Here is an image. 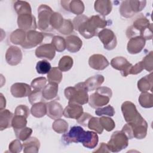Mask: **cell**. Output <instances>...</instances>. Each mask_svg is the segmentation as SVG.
I'll return each mask as SVG.
<instances>
[{"instance_id":"6da1fadb","label":"cell","mask_w":153,"mask_h":153,"mask_svg":"<svg viewBox=\"0 0 153 153\" xmlns=\"http://www.w3.org/2000/svg\"><path fill=\"white\" fill-rule=\"evenodd\" d=\"M74 27L85 38L90 39L98 34V29L105 28L108 24L105 19L99 15L87 17L85 15H79L73 20Z\"/></svg>"},{"instance_id":"7a4b0ae2","label":"cell","mask_w":153,"mask_h":153,"mask_svg":"<svg viewBox=\"0 0 153 153\" xmlns=\"http://www.w3.org/2000/svg\"><path fill=\"white\" fill-rule=\"evenodd\" d=\"M128 38L136 36H142L145 40L152 38V24L142 14L137 16L126 31Z\"/></svg>"},{"instance_id":"3957f363","label":"cell","mask_w":153,"mask_h":153,"mask_svg":"<svg viewBox=\"0 0 153 153\" xmlns=\"http://www.w3.org/2000/svg\"><path fill=\"white\" fill-rule=\"evenodd\" d=\"M65 96L69 100L68 102L84 105L88 102V90L84 82L76 84L74 87H68L65 88Z\"/></svg>"},{"instance_id":"277c9868","label":"cell","mask_w":153,"mask_h":153,"mask_svg":"<svg viewBox=\"0 0 153 153\" xmlns=\"http://www.w3.org/2000/svg\"><path fill=\"white\" fill-rule=\"evenodd\" d=\"M112 95V90L108 87H100L91 94L88 99L89 105L93 108H99L106 105Z\"/></svg>"},{"instance_id":"5b68a950","label":"cell","mask_w":153,"mask_h":153,"mask_svg":"<svg viewBox=\"0 0 153 153\" xmlns=\"http://www.w3.org/2000/svg\"><path fill=\"white\" fill-rule=\"evenodd\" d=\"M146 4V1H124L120 5V13L123 17L130 18L136 13L141 11L145 8Z\"/></svg>"},{"instance_id":"8992f818","label":"cell","mask_w":153,"mask_h":153,"mask_svg":"<svg viewBox=\"0 0 153 153\" xmlns=\"http://www.w3.org/2000/svg\"><path fill=\"white\" fill-rule=\"evenodd\" d=\"M128 145V139L122 131H116L111 135L107 143L110 152H118L126 148Z\"/></svg>"},{"instance_id":"52a82bcc","label":"cell","mask_w":153,"mask_h":153,"mask_svg":"<svg viewBox=\"0 0 153 153\" xmlns=\"http://www.w3.org/2000/svg\"><path fill=\"white\" fill-rule=\"evenodd\" d=\"M54 12L52 9L45 4L41 5L38 8V27L41 31L51 30L50 18Z\"/></svg>"},{"instance_id":"ba28073f","label":"cell","mask_w":153,"mask_h":153,"mask_svg":"<svg viewBox=\"0 0 153 153\" xmlns=\"http://www.w3.org/2000/svg\"><path fill=\"white\" fill-rule=\"evenodd\" d=\"M87 134V131H84L81 126H73L68 132L64 133L62 140L66 144L78 142L83 143L85 141Z\"/></svg>"},{"instance_id":"9c48e42d","label":"cell","mask_w":153,"mask_h":153,"mask_svg":"<svg viewBox=\"0 0 153 153\" xmlns=\"http://www.w3.org/2000/svg\"><path fill=\"white\" fill-rule=\"evenodd\" d=\"M128 124L131 128L133 137L137 139H142L146 137L148 130V124L142 116H140L135 121Z\"/></svg>"},{"instance_id":"30bf717a","label":"cell","mask_w":153,"mask_h":153,"mask_svg":"<svg viewBox=\"0 0 153 153\" xmlns=\"http://www.w3.org/2000/svg\"><path fill=\"white\" fill-rule=\"evenodd\" d=\"M97 35L106 50H112L116 47L117 44V37L112 30L103 29L98 32Z\"/></svg>"},{"instance_id":"8fae6325","label":"cell","mask_w":153,"mask_h":153,"mask_svg":"<svg viewBox=\"0 0 153 153\" xmlns=\"http://www.w3.org/2000/svg\"><path fill=\"white\" fill-rule=\"evenodd\" d=\"M121 111L127 123H131L137 119L141 115L137 111L135 105L130 101H126L121 105Z\"/></svg>"},{"instance_id":"7c38bea8","label":"cell","mask_w":153,"mask_h":153,"mask_svg":"<svg viewBox=\"0 0 153 153\" xmlns=\"http://www.w3.org/2000/svg\"><path fill=\"white\" fill-rule=\"evenodd\" d=\"M17 25L19 29L25 31L36 30L37 27L35 18L32 13H23L18 15Z\"/></svg>"},{"instance_id":"4fadbf2b","label":"cell","mask_w":153,"mask_h":153,"mask_svg":"<svg viewBox=\"0 0 153 153\" xmlns=\"http://www.w3.org/2000/svg\"><path fill=\"white\" fill-rule=\"evenodd\" d=\"M44 38L43 33L31 30L26 32V39L25 42L21 45L25 49L32 48L41 44Z\"/></svg>"},{"instance_id":"5bb4252c","label":"cell","mask_w":153,"mask_h":153,"mask_svg":"<svg viewBox=\"0 0 153 153\" xmlns=\"http://www.w3.org/2000/svg\"><path fill=\"white\" fill-rule=\"evenodd\" d=\"M111 66L118 71H120L122 76L126 77L130 74L132 64L130 63L125 57L119 56L113 58L111 61Z\"/></svg>"},{"instance_id":"9a60e30c","label":"cell","mask_w":153,"mask_h":153,"mask_svg":"<svg viewBox=\"0 0 153 153\" xmlns=\"http://www.w3.org/2000/svg\"><path fill=\"white\" fill-rule=\"evenodd\" d=\"M22 52L16 46H10L5 53V60L7 63L11 66H16L20 63L22 59Z\"/></svg>"},{"instance_id":"2e32d148","label":"cell","mask_w":153,"mask_h":153,"mask_svg":"<svg viewBox=\"0 0 153 153\" xmlns=\"http://www.w3.org/2000/svg\"><path fill=\"white\" fill-rule=\"evenodd\" d=\"M146 40L140 36L130 38L128 41L127 50L130 54H136L141 52L145 45Z\"/></svg>"},{"instance_id":"e0dca14e","label":"cell","mask_w":153,"mask_h":153,"mask_svg":"<svg viewBox=\"0 0 153 153\" xmlns=\"http://www.w3.org/2000/svg\"><path fill=\"white\" fill-rule=\"evenodd\" d=\"M60 3L65 10L78 16L81 15L84 11V3L79 0L61 1Z\"/></svg>"},{"instance_id":"ac0fdd59","label":"cell","mask_w":153,"mask_h":153,"mask_svg":"<svg viewBox=\"0 0 153 153\" xmlns=\"http://www.w3.org/2000/svg\"><path fill=\"white\" fill-rule=\"evenodd\" d=\"M35 55L38 58L51 60L56 55V50L51 44H44L36 48Z\"/></svg>"},{"instance_id":"d6986e66","label":"cell","mask_w":153,"mask_h":153,"mask_svg":"<svg viewBox=\"0 0 153 153\" xmlns=\"http://www.w3.org/2000/svg\"><path fill=\"white\" fill-rule=\"evenodd\" d=\"M88 64L91 68L95 70L101 71L107 68L109 63L107 59L102 54H95L89 57Z\"/></svg>"},{"instance_id":"ffe728a7","label":"cell","mask_w":153,"mask_h":153,"mask_svg":"<svg viewBox=\"0 0 153 153\" xmlns=\"http://www.w3.org/2000/svg\"><path fill=\"white\" fill-rule=\"evenodd\" d=\"M47 115L53 120L60 118L63 114V109L60 103L56 100H52L46 103Z\"/></svg>"},{"instance_id":"44dd1931","label":"cell","mask_w":153,"mask_h":153,"mask_svg":"<svg viewBox=\"0 0 153 153\" xmlns=\"http://www.w3.org/2000/svg\"><path fill=\"white\" fill-rule=\"evenodd\" d=\"M10 91L15 97H24L29 96L32 90L31 87L26 83L16 82L11 85Z\"/></svg>"},{"instance_id":"7402d4cb","label":"cell","mask_w":153,"mask_h":153,"mask_svg":"<svg viewBox=\"0 0 153 153\" xmlns=\"http://www.w3.org/2000/svg\"><path fill=\"white\" fill-rule=\"evenodd\" d=\"M83 112V108L81 105L68 102V105L63 110V115L68 118L77 120Z\"/></svg>"},{"instance_id":"603a6c76","label":"cell","mask_w":153,"mask_h":153,"mask_svg":"<svg viewBox=\"0 0 153 153\" xmlns=\"http://www.w3.org/2000/svg\"><path fill=\"white\" fill-rule=\"evenodd\" d=\"M66 49L71 53H76L81 48L82 42L77 36L72 35L68 36L65 39Z\"/></svg>"},{"instance_id":"cb8c5ba5","label":"cell","mask_w":153,"mask_h":153,"mask_svg":"<svg viewBox=\"0 0 153 153\" xmlns=\"http://www.w3.org/2000/svg\"><path fill=\"white\" fill-rule=\"evenodd\" d=\"M104 80L105 78L103 75L97 74L88 78L84 82V84L88 91H91L100 87L104 82Z\"/></svg>"},{"instance_id":"d4e9b609","label":"cell","mask_w":153,"mask_h":153,"mask_svg":"<svg viewBox=\"0 0 153 153\" xmlns=\"http://www.w3.org/2000/svg\"><path fill=\"white\" fill-rule=\"evenodd\" d=\"M58 84L49 82L42 90V94L45 101L51 100L57 96Z\"/></svg>"},{"instance_id":"484cf974","label":"cell","mask_w":153,"mask_h":153,"mask_svg":"<svg viewBox=\"0 0 153 153\" xmlns=\"http://www.w3.org/2000/svg\"><path fill=\"white\" fill-rule=\"evenodd\" d=\"M94 7L96 11L103 16H106L111 12L112 5L109 0H97L94 2Z\"/></svg>"},{"instance_id":"4316f807","label":"cell","mask_w":153,"mask_h":153,"mask_svg":"<svg viewBox=\"0 0 153 153\" xmlns=\"http://www.w3.org/2000/svg\"><path fill=\"white\" fill-rule=\"evenodd\" d=\"M40 142L35 137H30L24 141L23 143V152L25 153H36L39 151Z\"/></svg>"},{"instance_id":"83f0119b","label":"cell","mask_w":153,"mask_h":153,"mask_svg":"<svg viewBox=\"0 0 153 153\" xmlns=\"http://www.w3.org/2000/svg\"><path fill=\"white\" fill-rule=\"evenodd\" d=\"M13 114L5 108L0 109V130L2 131L7 128L12 127L11 123Z\"/></svg>"},{"instance_id":"f1b7e54d","label":"cell","mask_w":153,"mask_h":153,"mask_svg":"<svg viewBox=\"0 0 153 153\" xmlns=\"http://www.w3.org/2000/svg\"><path fill=\"white\" fill-rule=\"evenodd\" d=\"M137 88L141 92H146L148 90L152 91V73L145 75L137 82Z\"/></svg>"},{"instance_id":"f546056e","label":"cell","mask_w":153,"mask_h":153,"mask_svg":"<svg viewBox=\"0 0 153 153\" xmlns=\"http://www.w3.org/2000/svg\"><path fill=\"white\" fill-rule=\"evenodd\" d=\"M30 113L36 118H41L47 114V105L44 102H38L32 105Z\"/></svg>"},{"instance_id":"4dcf8cb0","label":"cell","mask_w":153,"mask_h":153,"mask_svg":"<svg viewBox=\"0 0 153 153\" xmlns=\"http://www.w3.org/2000/svg\"><path fill=\"white\" fill-rule=\"evenodd\" d=\"M26 32L24 30L18 29L13 31L10 35V41L16 45H22L25 41Z\"/></svg>"},{"instance_id":"1f68e13d","label":"cell","mask_w":153,"mask_h":153,"mask_svg":"<svg viewBox=\"0 0 153 153\" xmlns=\"http://www.w3.org/2000/svg\"><path fill=\"white\" fill-rule=\"evenodd\" d=\"M87 134L85 141L82 143L83 146L88 149L94 148L99 141V137L96 132L92 131H87Z\"/></svg>"},{"instance_id":"d6a6232c","label":"cell","mask_w":153,"mask_h":153,"mask_svg":"<svg viewBox=\"0 0 153 153\" xmlns=\"http://www.w3.org/2000/svg\"><path fill=\"white\" fill-rule=\"evenodd\" d=\"M140 105L145 108H151L153 106V96L147 91L142 92L139 97Z\"/></svg>"},{"instance_id":"836d02e7","label":"cell","mask_w":153,"mask_h":153,"mask_svg":"<svg viewBox=\"0 0 153 153\" xmlns=\"http://www.w3.org/2000/svg\"><path fill=\"white\" fill-rule=\"evenodd\" d=\"M14 8L17 15L23 13H32L30 4L24 1H16L14 4Z\"/></svg>"},{"instance_id":"e575fe53","label":"cell","mask_w":153,"mask_h":153,"mask_svg":"<svg viewBox=\"0 0 153 153\" xmlns=\"http://www.w3.org/2000/svg\"><path fill=\"white\" fill-rule=\"evenodd\" d=\"M47 79L49 82H54L59 84L62 79V71L57 67L52 68L47 74Z\"/></svg>"},{"instance_id":"d590c367","label":"cell","mask_w":153,"mask_h":153,"mask_svg":"<svg viewBox=\"0 0 153 153\" xmlns=\"http://www.w3.org/2000/svg\"><path fill=\"white\" fill-rule=\"evenodd\" d=\"M52 128L56 133L63 134L68 131V123L65 120L58 118L53 123Z\"/></svg>"},{"instance_id":"8d00e7d4","label":"cell","mask_w":153,"mask_h":153,"mask_svg":"<svg viewBox=\"0 0 153 153\" xmlns=\"http://www.w3.org/2000/svg\"><path fill=\"white\" fill-rule=\"evenodd\" d=\"M64 22V19L62 16L57 12H54L50 18V26L52 29L59 30L62 26Z\"/></svg>"},{"instance_id":"74e56055","label":"cell","mask_w":153,"mask_h":153,"mask_svg":"<svg viewBox=\"0 0 153 153\" xmlns=\"http://www.w3.org/2000/svg\"><path fill=\"white\" fill-rule=\"evenodd\" d=\"M73 59L69 56H63L59 62L58 68L62 72H66L70 70L73 66Z\"/></svg>"},{"instance_id":"f35d334b","label":"cell","mask_w":153,"mask_h":153,"mask_svg":"<svg viewBox=\"0 0 153 153\" xmlns=\"http://www.w3.org/2000/svg\"><path fill=\"white\" fill-rule=\"evenodd\" d=\"M27 118L19 115H14L13 116L11 126L14 130L21 129L25 127L27 125Z\"/></svg>"},{"instance_id":"ab89813d","label":"cell","mask_w":153,"mask_h":153,"mask_svg":"<svg viewBox=\"0 0 153 153\" xmlns=\"http://www.w3.org/2000/svg\"><path fill=\"white\" fill-rule=\"evenodd\" d=\"M51 44L53 45L56 51L58 52H62L66 48L65 39L60 36H53Z\"/></svg>"},{"instance_id":"60d3db41","label":"cell","mask_w":153,"mask_h":153,"mask_svg":"<svg viewBox=\"0 0 153 153\" xmlns=\"http://www.w3.org/2000/svg\"><path fill=\"white\" fill-rule=\"evenodd\" d=\"M87 127L89 129L95 131L98 134H102L103 130V128L102 127L99 121V118L98 117H92L88 121Z\"/></svg>"},{"instance_id":"b9f144b4","label":"cell","mask_w":153,"mask_h":153,"mask_svg":"<svg viewBox=\"0 0 153 153\" xmlns=\"http://www.w3.org/2000/svg\"><path fill=\"white\" fill-rule=\"evenodd\" d=\"M14 131L16 137L23 142L27 140L29 137H30V135L32 133V128L26 127L21 129L14 130Z\"/></svg>"},{"instance_id":"7bdbcfd3","label":"cell","mask_w":153,"mask_h":153,"mask_svg":"<svg viewBox=\"0 0 153 153\" xmlns=\"http://www.w3.org/2000/svg\"><path fill=\"white\" fill-rule=\"evenodd\" d=\"M99 121L103 129H105L108 131H112L115 127V122L109 117L102 116L99 118Z\"/></svg>"},{"instance_id":"ee69618b","label":"cell","mask_w":153,"mask_h":153,"mask_svg":"<svg viewBox=\"0 0 153 153\" xmlns=\"http://www.w3.org/2000/svg\"><path fill=\"white\" fill-rule=\"evenodd\" d=\"M153 52L151 51L141 61L143 69L152 72L153 70Z\"/></svg>"},{"instance_id":"f6af8a7d","label":"cell","mask_w":153,"mask_h":153,"mask_svg":"<svg viewBox=\"0 0 153 153\" xmlns=\"http://www.w3.org/2000/svg\"><path fill=\"white\" fill-rule=\"evenodd\" d=\"M51 69L50 63L45 60L39 61L36 65V71L39 74H47Z\"/></svg>"},{"instance_id":"bcb514c9","label":"cell","mask_w":153,"mask_h":153,"mask_svg":"<svg viewBox=\"0 0 153 153\" xmlns=\"http://www.w3.org/2000/svg\"><path fill=\"white\" fill-rule=\"evenodd\" d=\"M47 79L45 77H38L32 80L30 86L35 90L42 91L47 85Z\"/></svg>"},{"instance_id":"7dc6e473","label":"cell","mask_w":153,"mask_h":153,"mask_svg":"<svg viewBox=\"0 0 153 153\" xmlns=\"http://www.w3.org/2000/svg\"><path fill=\"white\" fill-rule=\"evenodd\" d=\"M28 100L30 103L32 105L41 102H45V100L42 97V91L41 90H33V91H32L30 94L28 96Z\"/></svg>"},{"instance_id":"c3c4849f","label":"cell","mask_w":153,"mask_h":153,"mask_svg":"<svg viewBox=\"0 0 153 153\" xmlns=\"http://www.w3.org/2000/svg\"><path fill=\"white\" fill-rule=\"evenodd\" d=\"M115 113L114 108L111 105H108L103 108H97L95 111V114L98 116L106 115L108 117H112L115 115Z\"/></svg>"},{"instance_id":"681fc988","label":"cell","mask_w":153,"mask_h":153,"mask_svg":"<svg viewBox=\"0 0 153 153\" xmlns=\"http://www.w3.org/2000/svg\"><path fill=\"white\" fill-rule=\"evenodd\" d=\"M74 29V27L72 22L69 19H64L63 24L58 31L63 35H68L72 33Z\"/></svg>"},{"instance_id":"f907efd6","label":"cell","mask_w":153,"mask_h":153,"mask_svg":"<svg viewBox=\"0 0 153 153\" xmlns=\"http://www.w3.org/2000/svg\"><path fill=\"white\" fill-rule=\"evenodd\" d=\"M9 151L12 153H18L21 152L23 148V144L21 143L19 139L13 140L9 145Z\"/></svg>"},{"instance_id":"816d5d0a","label":"cell","mask_w":153,"mask_h":153,"mask_svg":"<svg viewBox=\"0 0 153 153\" xmlns=\"http://www.w3.org/2000/svg\"><path fill=\"white\" fill-rule=\"evenodd\" d=\"M30 111L29 108L25 105H20L16 107L14 112V115H19L27 118L29 115Z\"/></svg>"},{"instance_id":"f5cc1de1","label":"cell","mask_w":153,"mask_h":153,"mask_svg":"<svg viewBox=\"0 0 153 153\" xmlns=\"http://www.w3.org/2000/svg\"><path fill=\"white\" fill-rule=\"evenodd\" d=\"M92 117V115H91L90 114L87 112H83L82 114L80 116V117L76 120V121L78 123H79L81 126L86 127L87 126L88 121Z\"/></svg>"},{"instance_id":"db71d44e","label":"cell","mask_w":153,"mask_h":153,"mask_svg":"<svg viewBox=\"0 0 153 153\" xmlns=\"http://www.w3.org/2000/svg\"><path fill=\"white\" fill-rule=\"evenodd\" d=\"M143 70L141 61L136 63L134 66L133 65L132 67L131 68L130 71V74L132 75H137L139 73H140Z\"/></svg>"},{"instance_id":"11a10c76","label":"cell","mask_w":153,"mask_h":153,"mask_svg":"<svg viewBox=\"0 0 153 153\" xmlns=\"http://www.w3.org/2000/svg\"><path fill=\"white\" fill-rule=\"evenodd\" d=\"M109 152L110 151L108 148L107 144H105V143L102 142L100 144L97 149L94 151L93 152Z\"/></svg>"},{"instance_id":"9f6ffc18","label":"cell","mask_w":153,"mask_h":153,"mask_svg":"<svg viewBox=\"0 0 153 153\" xmlns=\"http://www.w3.org/2000/svg\"><path fill=\"white\" fill-rule=\"evenodd\" d=\"M0 95H1V108H0V109H4L5 108V106H6V100L2 93H1Z\"/></svg>"}]
</instances>
